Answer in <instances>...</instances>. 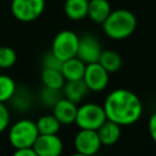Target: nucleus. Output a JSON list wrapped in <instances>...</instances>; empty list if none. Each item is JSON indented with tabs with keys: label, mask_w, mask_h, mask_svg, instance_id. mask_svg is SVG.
<instances>
[{
	"label": "nucleus",
	"mask_w": 156,
	"mask_h": 156,
	"mask_svg": "<svg viewBox=\"0 0 156 156\" xmlns=\"http://www.w3.org/2000/svg\"><path fill=\"white\" fill-rule=\"evenodd\" d=\"M85 66L87 65L80 58L74 56L62 62L61 72L66 80H78V79H83Z\"/></svg>",
	"instance_id": "obj_12"
},
{
	"label": "nucleus",
	"mask_w": 156,
	"mask_h": 156,
	"mask_svg": "<svg viewBox=\"0 0 156 156\" xmlns=\"http://www.w3.org/2000/svg\"><path fill=\"white\" fill-rule=\"evenodd\" d=\"M104 110L107 119L122 127L133 124L141 117L143 104L136 94L121 88L107 95L104 102Z\"/></svg>",
	"instance_id": "obj_1"
},
{
	"label": "nucleus",
	"mask_w": 156,
	"mask_h": 156,
	"mask_svg": "<svg viewBox=\"0 0 156 156\" xmlns=\"http://www.w3.org/2000/svg\"><path fill=\"white\" fill-rule=\"evenodd\" d=\"M98 62L108 73L118 71L121 68V66H122V58H121V56L117 52L112 51V50H105V51H102Z\"/></svg>",
	"instance_id": "obj_19"
},
{
	"label": "nucleus",
	"mask_w": 156,
	"mask_h": 156,
	"mask_svg": "<svg viewBox=\"0 0 156 156\" xmlns=\"http://www.w3.org/2000/svg\"><path fill=\"white\" fill-rule=\"evenodd\" d=\"M63 95L65 98L69 99L73 102H80L83 98L89 91V88L87 87L85 82L83 79L78 80H66L63 84Z\"/></svg>",
	"instance_id": "obj_15"
},
{
	"label": "nucleus",
	"mask_w": 156,
	"mask_h": 156,
	"mask_svg": "<svg viewBox=\"0 0 156 156\" xmlns=\"http://www.w3.org/2000/svg\"><path fill=\"white\" fill-rule=\"evenodd\" d=\"M89 0H66L63 10L66 16L72 21H80L88 16Z\"/></svg>",
	"instance_id": "obj_16"
},
{
	"label": "nucleus",
	"mask_w": 156,
	"mask_h": 156,
	"mask_svg": "<svg viewBox=\"0 0 156 156\" xmlns=\"http://www.w3.org/2000/svg\"><path fill=\"white\" fill-rule=\"evenodd\" d=\"M98 135L100 138L101 145H113L115 143H117V140L121 136V126L117 124L113 121L106 119L99 128H98Z\"/></svg>",
	"instance_id": "obj_13"
},
{
	"label": "nucleus",
	"mask_w": 156,
	"mask_h": 156,
	"mask_svg": "<svg viewBox=\"0 0 156 156\" xmlns=\"http://www.w3.org/2000/svg\"><path fill=\"white\" fill-rule=\"evenodd\" d=\"M35 124H37L39 134H57V132L60 130V127H61V123L54 116V113L52 115H43L41 117L38 118Z\"/></svg>",
	"instance_id": "obj_18"
},
{
	"label": "nucleus",
	"mask_w": 156,
	"mask_h": 156,
	"mask_svg": "<svg viewBox=\"0 0 156 156\" xmlns=\"http://www.w3.org/2000/svg\"><path fill=\"white\" fill-rule=\"evenodd\" d=\"M43 65L44 67H48V68H56V69H61V65H62V61L58 60L51 51L48 52L45 56H44V60H43Z\"/></svg>",
	"instance_id": "obj_24"
},
{
	"label": "nucleus",
	"mask_w": 156,
	"mask_h": 156,
	"mask_svg": "<svg viewBox=\"0 0 156 156\" xmlns=\"http://www.w3.org/2000/svg\"><path fill=\"white\" fill-rule=\"evenodd\" d=\"M54 116L58 119L61 124H72L76 122L77 116V104L67 98H61L52 107Z\"/></svg>",
	"instance_id": "obj_11"
},
{
	"label": "nucleus",
	"mask_w": 156,
	"mask_h": 156,
	"mask_svg": "<svg viewBox=\"0 0 156 156\" xmlns=\"http://www.w3.org/2000/svg\"><path fill=\"white\" fill-rule=\"evenodd\" d=\"M111 11L112 10L107 0H89L88 2V16L94 23L102 24Z\"/></svg>",
	"instance_id": "obj_14"
},
{
	"label": "nucleus",
	"mask_w": 156,
	"mask_h": 156,
	"mask_svg": "<svg viewBox=\"0 0 156 156\" xmlns=\"http://www.w3.org/2000/svg\"><path fill=\"white\" fill-rule=\"evenodd\" d=\"M33 147L37 156H58L63 150V143L57 134H39Z\"/></svg>",
	"instance_id": "obj_10"
},
{
	"label": "nucleus",
	"mask_w": 156,
	"mask_h": 156,
	"mask_svg": "<svg viewBox=\"0 0 156 156\" xmlns=\"http://www.w3.org/2000/svg\"><path fill=\"white\" fill-rule=\"evenodd\" d=\"M15 156H37V152L33 146L30 147H22L15 150Z\"/></svg>",
	"instance_id": "obj_26"
},
{
	"label": "nucleus",
	"mask_w": 156,
	"mask_h": 156,
	"mask_svg": "<svg viewBox=\"0 0 156 156\" xmlns=\"http://www.w3.org/2000/svg\"><path fill=\"white\" fill-rule=\"evenodd\" d=\"M39 135L35 122L30 119H20L13 123L9 132V141L16 149L30 147Z\"/></svg>",
	"instance_id": "obj_3"
},
{
	"label": "nucleus",
	"mask_w": 156,
	"mask_h": 156,
	"mask_svg": "<svg viewBox=\"0 0 156 156\" xmlns=\"http://www.w3.org/2000/svg\"><path fill=\"white\" fill-rule=\"evenodd\" d=\"M45 9V0H12L11 12L21 22H32L37 20Z\"/></svg>",
	"instance_id": "obj_6"
},
{
	"label": "nucleus",
	"mask_w": 156,
	"mask_h": 156,
	"mask_svg": "<svg viewBox=\"0 0 156 156\" xmlns=\"http://www.w3.org/2000/svg\"><path fill=\"white\" fill-rule=\"evenodd\" d=\"M41 80L44 83V87L58 89V90H61L63 88V84L66 82L61 69L48 68V67H44V69L41 72Z\"/></svg>",
	"instance_id": "obj_17"
},
{
	"label": "nucleus",
	"mask_w": 156,
	"mask_h": 156,
	"mask_svg": "<svg viewBox=\"0 0 156 156\" xmlns=\"http://www.w3.org/2000/svg\"><path fill=\"white\" fill-rule=\"evenodd\" d=\"M61 93L58 89H52V88H48L44 87V89L41 90V101L46 105V106H51L54 107V105L61 99Z\"/></svg>",
	"instance_id": "obj_22"
},
{
	"label": "nucleus",
	"mask_w": 156,
	"mask_h": 156,
	"mask_svg": "<svg viewBox=\"0 0 156 156\" xmlns=\"http://www.w3.org/2000/svg\"><path fill=\"white\" fill-rule=\"evenodd\" d=\"M76 151L79 155L90 156L96 154L101 147V141L96 130L93 129H80L73 140Z\"/></svg>",
	"instance_id": "obj_7"
},
{
	"label": "nucleus",
	"mask_w": 156,
	"mask_h": 156,
	"mask_svg": "<svg viewBox=\"0 0 156 156\" xmlns=\"http://www.w3.org/2000/svg\"><path fill=\"white\" fill-rule=\"evenodd\" d=\"M16 89V83L10 76L0 74V102L10 101Z\"/></svg>",
	"instance_id": "obj_20"
},
{
	"label": "nucleus",
	"mask_w": 156,
	"mask_h": 156,
	"mask_svg": "<svg viewBox=\"0 0 156 156\" xmlns=\"http://www.w3.org/2000/svg\"><path fill=\"white\" fill-rule=\"evenodd\" d=\"M78 41H79V37L74 32L68 29L61 30L55 35L52 40L51 52L63 62L77 55Z\"/></svg>",
	"instance_id": "obj_5"
},
{
	"label": "nucleus",
	"mask_w": 156,
	"mask_h": 156,
	"mask_svg": "<svg viewBox=\"0 0 156 156\" xmlns=\"http://www.w3.org/2000/svg\"><path fill=\"white\" fill-rule=\"evenodd\" d=\"M101 45L99 40L91 34H84L79 38L78 49H77V57L80 58L85 65L98 62L101 55Z\"/></svg>",
	"instance_id": "obj_9"
},
{
	"label": "nucleus",
	"mask_w": 156,
	"mask_h": 156,
	"mask_svg": "<svg viewBox=\"0 0 156 156\" xmlns=\"http://www.w3.org/2000/svg\"><path fill=\"white\" fill-rule=\"evenodd\" d=\"M136 28V18L134 13L126 9L111 11L102 23L105 34L113 40H122L133 34Z\"/></svg>",
	"instance_id": "obj_2"
},
{
	"label": "nucleus",
	"mask_w": 156,
	"mask_h": 156,
	"mask_svg": "<svg viewBox=\"0 0 156 156\" xmlns=\"http://www.w3.org/2000/svg\"><path fill=\"white\" fill-rule=\"evenodd\" d=\"M149 133L154 143L156 144V112L149 119Z\"/></svg>",
	"instance_id": "obj_25"
},
{
	"label": "nucleus",
	"mask_w": 156,
	"mask_h": 156,
	"mask_svg": "<svg viewBox=\"0 0 156 156\" xmlns=\"http://www.w3.org/2000/svg\"><path fill=\"white\" fill-rule=\"evenodd\" d=\"M10 124V111L5 102H0V133H2Z\"/></svg>",
	"instance_id": "obj_23"
},
{
	"label": "nucleus",
	"mask_w": 156,
	"mask_h": 156,
	"mask_svg": "<svg viewBox=\"0 0 156 156\" xmlns=\"http://www.w3.org/2000/svg\"><path fill=\"white\" fill-rule=\"evenodd\" d=\"M17 60L16 51L10 46H0V68H10Z\"/></svg>",
	"instance_id": "obj_21"
},
{
	"label": "nucleus",
	"mask_w": 156,
	"mask_h": 156,
	"mask_svg": "<svg viewBox=\"0 0 156 156\" xmlns=\"http://www.w3.org/2000/svg\"><path fill=\"white\" fill-rule=\"evenodd\" d=\"M107 119L104 106L88 102L78 107L76 123L80 129H93L98 130V128Z\"/></svg>",
	"instance_id": "obj_4"
},
{
	"label": "nucleus",
	"mask_w": 156,
	"mask_h": 156,
	"mask_svg": "<svg viewBox=\"0 0 156 156\" xmlns=\"http://www.w3.org/2000/svg\"><path fill=\"white\" fill-rule=\"evenodd\" d=\"M83 80L85 82L89 90L102 91L108 84V72L99 62L88 63L85 66Z\"/></svg>",
	"instance_id": "obj_8"
}]
</instances>
